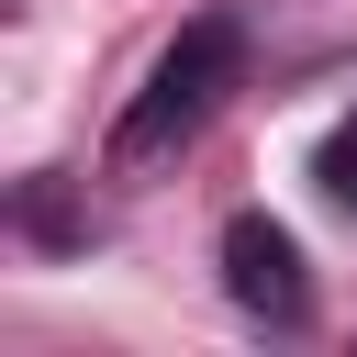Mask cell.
I'll return each instance as SVG.
<instances>
[{"label":"cell","mask_w":357,"mask_h":357,"mask_svg":"<svg viewBox=\"0 0 357 357\" xmlns=\"http://www.w3.org/2000/svg\"><path fill=\"white\" fill-rule=\"evenodd\" d=\"M245 78V22L234 11H201V22H178V45L145 67V89L123 100V123H112V167H156L167 145H190L212 112H223V89Z\"/></svg>","instance_id":"cell-1"},{"label":"cell","mask_w":357,"mask_h":357,"mask_svg":"<svg viewBox=\"0 0 357 357\" xmlns=\"http://www.w3.org/2000/svg\"><path fill=\"white\" fill-rule=\"evenodd\" d=\"M223 290L245 301V312H268V324H301V245L268 223V212H234L223 223Z\"/></svg>","instance_id":"cell-2"},{"label":"cell","mask_w":357,"mask_h":357,"mask_svg":"<svg viewBox=\"0 0 357 357\" xmlns=\"http://www.w3.org/2000/svg\"><path fill=\"white\" fill-rule=\"evenodd\" d=\"M324 190L357 212V123H335V134H324Z\"/></svg>","instance_id":"cell-3"}]
</instances>
